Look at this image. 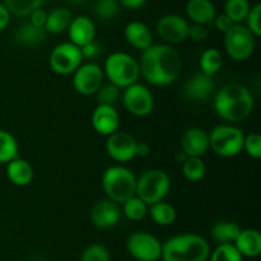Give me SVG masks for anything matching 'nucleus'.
Segmentation results:
<instances>
[{"mask_svg":"<svg viewBox=\"0 0 261 261\" xmlns=\"http://www.w3.org/2000/svg\"><path fill=\"white\" fill-rule=\"evenodd\" d=\"M189 22L178 14H166L158 19L155 31L167 45L181 43L189 37Z\"/></svg>","mask_w":261,"mask_h":261,"instance_id":"nucleus-13","label":"nucleus"},{"mask_svg":"<svg viewBox=\"0 0 261 261\" xmlns=\"http://www.w3.org/2000/svg\"><path fill=\"white\" fill-rule=\"evenodd\" d=\"M124 36L126 42L138 50L144 51L153 45V36L149 27L139 20H133L125 25Z\"/></svg>","mask_w":261,"mask_h":261,"instance_id":"nucleus-21","label":"nucleus"},{"mask_svg":"<svg viewBox=\"0 0 261 261\" xmlns=\"http://www.w3.org/2000/svg\"><path fill=\"white\" fill-rule=\"evenodd\" d=\"M103 81V69L96 63L82 64L73 73V87L82 96L96 94Z\"/></svg>","mask_w":261,"mask_h":261,"instance_id":"nucleus-12","label":"nucleus"},{"mask_svg":"<svg viewBox=\"0 0 261 261\" xmlns=\"http://www.w3.org/2000/svg\"><path fill=\"white\" fill-rule=\"evenodd\" d=\"M102 189L107 199L116 204H124L135 196L137 176L130 168L124 166H111L102 175Z\"/></svg>","mask_w":261,"mask_h":261,"instance_id":"nucleus-4","label":"nucleus"},{"mask_svg":"<svg viewBox=\"0 0 261 261\" xmlns=\"http://www.w3.org/2000/svg\"><path fill=\"white\" fill-rule=\"evenodd\" d=\"M181 56L171 45L155 43L142 51L140 74L152 86L166 87L175 83L181 73Z\"/></svg>","mask_w":261,"mask_h":261,"instance_id":"nucleus-1","label":"nucleus"},{"mask_svg":"<svg viewBox=\"0 0 261 261\" xmlns=\"http://www.w3.org/2000/svg\"><path fill=\"white\" fill-rule=\"evenodd\" d=\"M71 19L73 17L68 8H55L50 13H47V19L45 23L46 32L53 33V35L63 33L69 28Z\"/></svg>","mask_w":261,"mask_h":261,"instance_id":"nucleus-25","label":"nucleus"},{"mask_svg":"<svg viewBox=\"0 0 261 261\" xmlns=\"http://www.w3.org/2000/svg\"><path fill=\"white\" fill-rule=\"evenodd\" d=\"M121 209L119 204L105 199L94 204L89 213L92 223L96 228L109 229L116 226L121 219Z\"/></svg>","mask_w":261,"mask_h":261,"instance_id":"nucleus-15","label":"nucleus"},{"mask_svg":"<svg viewBox=\"0 0 261 261\" xmlns=\"http://www.w3.org/2000/svg\"><path fill=\"white\" fill-rule=\"evenodd\" d=\"M241 232V228L234 222H217L213 227H212V239L214 242L218 245H227L233 244L236 241L237 236Z\"/></svg>","mask_w":261,"mask_h":261,"instance_id":"nucleus-26","label":"nucleus"},{"mask_svg":"<svg viewBox=\"0 0 261 261\" xmlns=\"http://www.w3.org/2000/svg\"><path fill=\"white\" fill-rule=\"evenodd\" d=\"M137 139L126 132H119L107 137L106 152L110 158L119 163H126L135 158Z\"/></svg>","mask_w":261,"mask_h":261,"instance_id":"nucleus-14","label":"nucleus"},{"mask_svg":"<svg viewBox=\"0 0 261 261\" xmlns=\"http://www.w3.org/2000/svg\"><path fill=\"white\" fill-rule=\"evenodd\" d=\"M249 0H226L224 3V14L234 23V24H240L246 19L247 14L250 12Z\"/></svg>","mask_w":261,"mask_h":261,"instance_id":"nucleus-31","label":"nucleus"},{"mask_svg":"<svg viewBox=\"0 0 261 261\" xmlns=\"http://www.w3.org/2000/svg\"><path fill=\"white\" fill-rule=\"evenodd\" d=\"M211 246L196 233H181L170 237L162 244L163 261H208Z\"/></svg>","mask_w":261,"mask_h":261,"instance_id":"nucleus-3","label":"nucleus"},{"mask_svg":"<svg viewBox=\"0 0 261 261\" xmlns=\"http://www.w3.org/2000/svg\"><path fill=\"white\" fill-rule=\"evenodd\" d=\"M121 213L124 214L129 221L139 222L148 214V205L142 200V199H139L135 195L122 204Z\"/></svg>","mask_w":261,"mask_h":261,"instance_id":"nucleus-33","label":"nucleus"},{"mask_svg":"<svg viewBox=\"0 0 261 261\" xmlns=\"http://www.w3.org/2000/svg\"><path fill=\"white\" fill-rule=\"evenodd\" d=\"M111 2H117V0H111Z\"/></svg>","mask_w":261,"mask_h":261,"instance_id":"nucleus-50","label":"nucleus"},{"mask_svg":"<svg viewBox=\"0 0 261 261\" xmlns=\"http://www.w3.org/2000/svg\"><path fill=\"white\" fill-rule=\"evenodd\" d=\"M214 111L222 120L240 122L254 110V97L242 84L231 83L222 87L214 97Z\"/></svg>","mask_w":261,"mask_h":261,"instance_id":"nucleus-2","label":"nucleus"},{"mask_svg":"<svg viewBox=\"0 0 261 261\" xmlns=\"http://www.w3.org/2000/svg\"><path fill=\"white\" fill-rule=\"evenodd\" d=\"M46 36H47V32H46L45 28L36 27V25L31 24L28 22L18 28L17 32L14 33V40L22 46L36 47V46H40L46 40Z\"/></svg>","mask_w":261,"mask_h":261,"instance_id":"nucleus-24","label":"nucleus"},{"mask_svg":"<svg viewBox=\"0 0 261 261\" xmlns=\"http://www.w3.org/2000/svg\"><path fill=\"white\" fill-rule=\"evenodd\" d=\"M43 0H4L3 4L15 17H27L37 8L42 7Z\"/></svg>","mask_w":261,"mask_h":261,"instance_id":"nucleus-32","label":"nucleus"},{"mask_svg":"<svg viewBox=\"0 0 261 261\" xmlns=\"http://www.w3.org/2000/svg\"><path fill=\"white\" fill-rule=\"evenodd\" d=\"M18 142L12 133L0 129V163L8 165L10 161L18 158Z\"/></svg>","mask_w":261,"mask_h":261,"instance_id":"nucleus-28","label":"nucleus"},{"mask_svg":"<svg viewBox=\"0 0 261 261\" xmlns=\"http://www.w3.org/2000/svg\"><path fill=\"white\" fill-rule=\"evenodd\" d=\"M105 78L117 88L125 89L137 83L140 75L139 63L132 55L122 51L112 53L103 65Z\"/></svg>","mask_w":261,"mask_h":261,"instance_id":"nucleus-5","label":"nucleus"},{"mask_svg":"<svg viewBox=\"0 0 261 261\" xmlns=\"http://www.w3.org/2000/svg\"><path fill=\"white\" fill-rule=\"evenodd\" d=\"M65 2L70 5H82L86 3V0H65Z\"/></svg>","mask_w":261,"mask_h":261,"instance_id":"nucleus-48","label":"nucleus"},{"mask_svg":"<svg viewBox=\"0 0 261 261\" xmlns=\"http://www.w3.org/2000/svg\"><path fill=\"white\" fill-rule=\"evenodd\" d=\"M260 13H261V4L256 3L254 7L250 8V12L246 17V28L255 36L260 37L261 36V24H260Z\"/></svg>","mask_w":261,"mask_h":261,"instance_id":"nucleus-39","label":"nucleus"},{"mask_svg":"<svg viewBox=\"0 0 261 261\" xmlns=\"http://www.w3.org/2000/svg\"><path fill=\"white\" fill-rule=\"evenodd\" d=\"M120 96H121L120 94V88H117L116 86H114L111 83L102 84V87L96 93L97 105L115 107V105L120 99Z\"/></svg>","mask_w":261,"mask_h":261,"instance_id":"nucleus-34","label":"nucleus"},{"mask_svg":"<svg viewBox=\"0 0 261 261\" xmlns=\"http://www.w3.org/2000/svg\"><path fill=\"white\" fill-rule=\"evenodd\" d=\"M92 126L98 134L110 137L116 133L120 126V115L112 106L97 105L92 114Z\"/></svg>","mask_w":261,"mask_h":261,"instance_id":"nucleus-18","label":"nucleus"},{"mask_svg":"<svg viewBox=\"0 0 261 261\" xmlns=\"http://www.w3.org/2000/svg\"><path fill=\"white\" fill-rule=\"evenodd\" d=\"M186 158H188V155H186L185 153L182 152V150H181V152H178V153H177V155H176V161H177L178 163H180V162L182 163L184 161L186 160Z\"/></svg>","mask_w":261,"mask_h":261,"instance_id":"nucleus-47","label":"nucleus"},{"mask_svg":"<svg viewBox=\"0 0 261 261\" xmlns=\"http://www.w3.org/2000/svg\"><path fill=\"white\" fill-rule=\"evenodd\" d=\"M30 23L31 24L36 25V27H43L45 28L46 19H47V12L45 9H42V7L37 8V9L33 10L30 15Z\"/></svg>","mask_w":261,"mask_h":261,"instance_id":"nucleus-42","label":"nucleus"},{"mask_svg":"<svg viewBox=\"0 0 261 261\" xmlns=\"http://www.w3.org/2000/svg\"><path fill=\"white\" fill-rule=\"evenodd\" d=\"M150 153V147L148 143L145 142H138L137 148H135V157H147Z\"/></svg>","mask_w":261,"mask_h":261,"instance_id":"nucleus-46","label":"nucleus"},{"mask_svg":"<svg viewBox=\"0 0 261 261\" xmlns=\"http://www.w3.org/2000/svg\"><path fill=\"white\" fill-rule=\"evenodd\" d=\"M209 261H244L242 255L237 251L233 244L218 245L209 255Z\"/></svg>","mask_w":261,"mask_h":261,"instance_id":"nucleus-35","label":"nucleus"},{"mask_svg":"<svg viewBox=\"0 0 261 261\" xmlns=\"http://www.w3.org/2000/svg\"><path fill=\"white\" fill-rule=\"evenodd\" d=\"M255 36L244 24H233L224 33V48L227 55L236 61H245L254 54Z\"/></svg>","mask_w":261,"mask_h":261,"instance_id":"nucleus-8","label":"nucleus"},{"mask_svg":"<svg viewBox=\"0 0 261 261\" xmlns=\"http://www.w3.org/2000/svg\"><path fill=\"white\" fill-rule=\"evenodd\" d=\"M233 246L242 257H257L261 254V233L257 229H241Z\"/></svg>","mask_w":261,"mask_h":261,"instance_id":"nucleus-22","label":"nucleus"},{"mask_svg":"<svg viewBox=\"0 0 261 261\" xmlns=\"http://www.w3.org/2000/svg\"><path fill=\"white\" fill-rule=\"evenodd\" d=\"M120 13V5L111 0H97L94 3V14L101 20H112Z\"/></svg>","mask_w":261,"mask_h":261,"instance_id":"nucleus-36","label":"nucleus"},{"mask_svg":"<svg viewBox=\"0 0 261 261\" xmlns=\"http://www.w3.org/2000/svg\"><path fill=\"white\" fill-rule=\"evenodd\" d=\"M247 154L254 160H259L261 157V137L257 133L245 135L244 139V149Z\"/></svg>","mask_w":261,"mask_h":261,"instance_id":"nucleus-38","label":"nucleus"},{"mask_svg":"<svg viewBox=\"0 0 261 261\" xmlns=\"http://www.w3.org/2000/svg\"><path fill=\"white\" fill-rule=\"evenodd\" d=\"M122 105L129 114L138 117L148 116L154 109L152 92L144 84L134 83L122 92Z\"/></svg>","mask_w":261,"mask_h":261,"instance_id":"nucleus-11","label":"nucleus"},{"mask_svg":"<svg viewBox=\"0 0 261 261\" xmlns=\"http://www.w3.org/2000/svg\"><path fill=\"white\" fill-rule=\"evenodd\" d=\"M7 176L15 186H27L33 180V168L23 158H15L7 165Z\"/></svg>","mask_w":261,"mask_h":261,"instance_id":"nucleus-23","label":"nucleus"},{"mask_svg":"<svg viewBox=\"0 0 261 261\" xmlns=\"http://www.w3.org/2000/svg\"><path fill=\"white\" fill-rule=\"evenodd\" d=\"M149 216L155 224L167 227L173 224V222L176 221L177 212H176L175 206L163 200L149 206Z\"/></svg>","mask_w":261,"mask_h":261,"instance_id":"nucleus-27","label":"nucleus"},{"mask_svg":"<svg viewBox=\"0 0 261 261\" xmlns=\"http://www.w3.org/2000/svg\"><path fill=\"white\" fill-rule=\"evenodd\" d=\"M182 173L190 182H199L205 177L206 166L199 157H188L182 162Z\"/></svg>","mask_w":261,"mask_h":261,"instance_id":"nucleus-30","label":"nucleus"},{"mask_svg":"<svg viewBox=\"0 0 261 261\" xmlns=\"http://www.w3.org/2000/svg\"><path fill=\"white\" fill-rule=\"evenodd\" d=\"M216 91L213 76L198 73L189 78L182 87V94L186 99L193 102H204Z\"/></svg>","mask_w":261,"mask_h":261,"instance_id":"nucleus-16","label":"nucleus"},{"mask_svg":"<svg viewBox=\"0 0 261 261\" xmlns=\"http://www.w3.org/2000/svg\"><path fill=\"white\" fill-rule=\"evenodd\" d=\"M186 15L195 24L212 25L217 15L216 7L212 0H189L186 3Z\"/></svg>","mask_w":261,"mask_h":261,"instance_id":"nucleus-20","label":"nucleus"},{"mask_svg":"<svg viewBox=\"0 0 261 261\" xmlns=\"http://www.w3.org/2000/svg\"><path fill=\"white\" fill-rule=\"evenodd\" d=\"M28 261H47V260L42 259V257H32V259H30Z\"/></svg>","mask_w":261,"mask_h":261,"instance_id":"nucleus-49","label":"nucleus"},{"mask_svg":"<svg viewBox=\"0 0 261 261\" xmlns=\"http://www.w3.org/2000/svg\"><path fill=\"white\" fill-rule=\"evenodd\" d=\"M189 37L195 42H203L209 37V27L193 23L189 25Z\"/></svg>","mask_w":261,"mask_h":261,"instance_id":"nucleus-40","label":"nucleus"},{"mask_svg":"<svg viewBox=\"0 0 261 261\" xmlns=\"http://www.w3.org/2000/svg\"><path fill=\"white\" fill-rule=\"evenodd\" d=\"M233 24L234 23L232 22V20L229 19V18L227 17L224 13H222V14H217L216 18H214V20H213L214 27H216L217 30L222 33L228 32V31L233 27Z\"/></svg>","mask_w":261,"mask_h":261,"instance_id":"nucleus-41","label":"nucleus"},{"mask_svg":"<svg viewBox=\"0 0 261 261\" xmlns=\"http://www.w3.org/2000/svg\"><path fill=\"white\" fill-rule=\"evenodd\" d=\"M170 176L163 170L153 168L144 171L139 178H137V191L135 195L142 199L148 206L165 200L170 193Z\"/></svg>","mask_w":261,"mask_h":261,"instance_id":"nucleus-6","label":"nucleus"},{"mask_svg":"<svg viewBox=\"0 0 261 261\" xmlns=\"http://www.w3.org/2000/svg\"><path fill=\"white\" fill-rule=\"evenodd\" d=\"M126 250L138 261H158L162 255V242L145 231H137L126 240Z\"/></svg>","mask_w":261,"mask_h":261,"instance_id":"nucleus-9","label":"nucleus"},{"mask_svg":"<svg viewBox=\"0 0 261 261\" xmlns=\"http://www.w3.org/2000/svg\"><path fill=\"white\" fill-rule=\"evenodd\" d=\"M10 22V13L3 3H0V32L8 27Z\"/></svg>","mask_w":261,"mask_h":261,"instance_id":"nucleus-44","label":"nucleus"},{"mask_svg":"<svg viewBox=\"0 0 261 261\" xmlns=\"http://www.w3.org/2000/svg\"><path fill=\"white\" fill-rule=\"evenodd\" d=\"M181 150L188 157L201 158L209 148V134L200 127H189L181 135Z\"/></svg>","mask_w":261,"mask_h":261,"instance_id":"nucleus-17","label":"nucleus"},{"mask_svg":"<svg viewBox=\"0 0 261 261\" xmlns=\"http://www.w3.org/2000/svg\"><path fill=\"white\" fill-rule=\"evenodd\" d=\"M223 58L222 54L217 48H206L200 56L199 65H200L201 73L205 75L214 76L222 68Z\"/></svg>","mask_w":261,"mask_h":261,"instance_id":"nucleus-29","label":"nucleus"},{"mask_svg":"<svg viewBox=\"0 0 261 261\" xmlns=\"http://www.w3.org/2000/svg\"><path fill=\"white\" fill-rule=\"evenodd\" d=\"M81 261H111V254L103 245L92 244L82 252Z\"/></svg>","mask_w":261,"mask_h":261,"instance_id":"nucleus-37","label":"nucleus"},{"mask_svg":"<svg viewBox=\"0 0 261 261\" xmlns=\"http://www.w3.org/2000/svg\"><path fill=\"white\" fill-rule=\"evenodd\" d=\"M81 51L82 55H83V59H94L101 53V46L96 41H92V42L87 43L86 46L81 47Z\"/></svg>","mask_w":261,"mask_h":261,"instance_id":"nucleus-43","label":"nucleus"},{"mask_svg":"<svg viewBox=\"0 0 261 261\" xmlns=\"http://www.w3.org/2000/svg\"><path fill=\"white\" fill-rule=\"evenodd\" d=\"M120 4L122 5L124 8H127V9H139V8L144 7L147 0H119Z\"/></svg>","mask_w":261,"mask_h":261,"instance_id":"nucleus-45","label":"nucleus"},{"mask_svg":"<svg viewBox=\"0 0 261 261\" xmlns=\"http://www.w3.org/2000/svg\"><path fill=\"white\" fill-rule=\"evenodd\" d=\"M70 41L78 47H83L87 43L96 41V24L91 18L86 15H78L73 18L68 28Z\"/></svg>","mask_w":261,"mask_h":261,"instance_id":"nucleus-19","label":"nucleus"},{"mask_svg":"<svg viewBox=\"0 0 261 261\" xmlns=\"http://www.w3.org/2000/svg\"><path fill=\"white\" fill-rule=\"evenodd\" d=\"M245 134L231 124L218 125L209 134V148L223 158L236 157L244 149Z\"/></svg>","mask_w":261,"mask_h":261,"instance_id":"nucleus-7","label":"nucleus"},{"mask_svg":"<svg viewBox=\"0 0 261 261\" xmlns=\"http://www.w3.org/2000/svg\"><path fill=\"white\" fill-rule=\"evenodd\" d=\"M81 47L71 42H61L50 54V68L59 75H70L83 64Z\"/></svg>","mask_w":261,"mask_h":261,"instance_id":"nucleus-10","label":"nucleus"}]
</instances>
